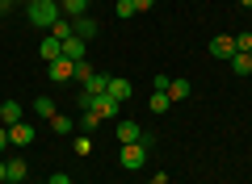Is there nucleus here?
Here are the masks:
<instances>
[{
    "mask_svg": "<svg viewBox=\"0 0 252 184\" xmlns=\"http://www.w3.org/2000/svg\"><path fill=\"white\" fill-rule=\"evenodd\" d=\"M114 134H118L122 147H126V142H143V126L130 122V117H118V122H114Z\"/></svg>",
    "mask_w": 252,
    "mask_h": 184,
    "instance_id": "4",
    "label": "nucleus"
},
{
    "mask_svg": "<svg viewBox=\"0 0 252 184\" xmlns=\"http://www.w3.org/2000/svg\"><path fill=\"white\" fill-rule=\"evenodd\" d=\"M231 71H235V76H252V54L235 51V54H231Z\"/></svg>",
    "mask_w": 252,
    "mask_h": 184,
    "instance_id": "16",
    "label": "nucleus"
},
{
    "mask_svg": "<svg viewBox=\"0 0 252 184\" xmlns=\"http://www.w3.org/2000/svg\"><path fill=\"white\" fill-rule=\"evenodd\" d=\"M147 151H152L147 142H126V147L118 151V163H122L126 172H139V167L147 163Z\"/></svg>",
    "mask_w": 252,
    "mask_h": 184,
    "instance_id": "2",
    "label": "nucleus"
},
{
    "mask_svg": "<svg viewBox=\"0 0 252 184\" xmlns=\"http://www.w3.org/2000/svg\"><path fill=\"white\" fill-rule=\"evenodd\" d=\"M0 126H4V122H0Z\"/></svg>",
    "mask_w": 252,
    "mask_h": 184,
    "instance_id": "35",
    "label": "nucleus"
},
{
    "mask_svg": "<svg viewBox=\"0 0 252 184\" xmlns=\"http://www.w3.org/2000/svg\"><path fill=\"white\" fill-rule=\"evenodd\" d=\"M72 147H76V155H89V151H93V134H80Z\"/></svg>",
    "mask_w": 252,
    "mask_h": 184,
    "instance_id": "24",
    "label": "nucleus"
},
{
    "mask_svg": "<svg viewBox=\"0 0 252 184\" xmlns=\"http://www.w3.org/2000/svg\"><path fill=\"white\" fill-rule=\"evenodd\" d=\"M130 4H135V13H147V9H152V0H130Z\"/></svg>",
    "mask_w": 252,
    "mask_h": 184,
    "instance_id": "29",
    "label": "nucleus"
},
{
    "mask_svg": "<svg viewBox=\"0 0 252 184\" xmlns=\"http://www.w3.org/2000/svg\"><path fill=\"white\" fill-rule=\"evenodd\" d=\"M55 4H63V0H55Z\"/></svg>",
    "mask_w": 252,
    "mask_h": 184,
    "instance_id": "34",
    "label": "nucleus"
},
{
    "mask_svg": "<svg viewBox=\"0 0 252 184\" xmlns=\"http://www.w3.org/2000/svg\"><path fill=\"white\" fill-rule=\"evenodd\" d=\"M93 113H97L101 122H118V117H122V101H114L109 92H101V97L93 101Z\"/></svg>",
    "mask_w": 252,
    "mask_h": 184,
    "instance_id": "3",
    "label": "nucleus"
},
{
    "mask_svg": "<svg viewBox=\"0 0 252 184\" xmlns=\"http://www.w3.org/2000/svg\"><path fill=\"white\" fill-rule=\"evenodd\" d=\"M51 130L59 134V138H67V134H76V122H72V117H63V113H55L51 117Z\"/></svg>",
    "mask_w": 252,
    "mask_h": 184,
    "instance_id": "15",
    "label": "nucleus"
},
{
    "mask_svg": "<svg viewBox=\"0 0 252 184\" xmlns=\"http://www.w3.org/2000/svg\"><path fill=\"white\" fill-rule=\"evenodd\" d=\"M38 54H42V59L46 63H51V59H63V42H59V38H42V46H38Z\"/></svg>",
    "mask_w": 252,
    "mask_h": 184,
    "instance_id": "10",
    "label": "nucleus"
},
{
    "mask_svg": "<svg viewBox=\"0 0 252 184\" xmlns=\"http://www.w3.org/2000/svg\"><path fill=\"white\" fill-rule=\"evenodd\" d=\"M34 113L51 122V117H55V101H51V97H38V101H34Z\"/></svg>",
    "mask_w": 252,
    "mask_h": 184,
    "instance_id": "20",
    "label": "nucleus"
},
{
    "mask_svg": "<svg viewBox=\"0 0 252 184\" xmlns=\"http://www.w3.org/2000/svg\"><path fill=\"white\" fill-rule=\"evenodd\" d=\"M46 76H51L55 84H67V79H76V59H51V63H46Z\"/></svg>",
    "mask_w": 252,
    "mask_h": 184,
    "instance_id": "5",
    "label": "nucleus"
},
{
    "mask_svg": "<svg viewBox=\"0 0 252 184\" xmlns=\"http://www.w3.org/2000/svg\"><path fill=\"white\" fill-rule=\"evenodd\" d=\"M72 34L80 38V42H93V38H97V21L84 13V17H76V21H72Z\"/></svg>",
    "mask_w": 252,
    "mask_h": 184,
    "instance_id": "6",
    "label": "nucleus"
},
{
    "mask_svg": "<svg viewBox=\"0 0 252 184\" xmlns=\"http://www.w3.org/2000/svg\"><path fill=\"white\" fill-rule=\"evenodd\" d=\"M34 184H46V180H34Z\"/></svg>",
    "mask_w": 252,
    "mask_h": 184,
    "instance_id": "33",
    "label": "nucleus"
},
{
    "mask_svg": "<svg viewBox=\"0 0 252 184\" xmlns=\"http://www.w3.org/2000/svg\"><path fill=\"white\" fill-rule=\"evenodd\" d=\"M114 101H130V79H118V76H109V88H105Z\"/></svg>",
    "mask_w": 252,
    "mask_h": 184,
    "instance_id": "13",
    "label": "nucleus"
},
{
    "mask_svg": "<svg viewBox=\"0 0 252 184\" xmlns=\"http://www.w3.org/2000/svg\"><path fill=\"white\" fill-rule=\"evenodd\" d=\"M59 17H63V13H59V4H55V0H30V4H26V21H30V26L51 29Z\"/></svg>",
    "mask_w": 252,
    "mask_h": 184,
    "instance_id": "1",
    "label": "nucleus"
},
{
    "mask_svg": "<svg viewBox=\"0 0 252 184\" xmlns=\"http://www.w3.org/2000/svg\"><path fill=\"white\" fill-rule=\"evenodd\" d=\"M240 4H244V9H252V0H240Z\"/></svg>",
    "mask_w": 252,
    "mask_h": 184,
    "instance_id": "32",
    "label": "nucleus"
},
{
    "mask_svg": "<svg viewBox=\"0 0 252 184\" xmlns=\"http://www.w3.org/2000/svg\"><path fill=\"white\" fill-rule=\"evenodd\" d=\"M84 54H89V42H80L76 34L63 42V59H84Z\"/></svg>",
    "mask_w": 252,
    "mask_h": 184,
    "instance_id": "12",
    "label": "nucleus"
},
{
    "mask_svg": "<svg viewBox=\"0 0 252 184\" xmlns=\"http://www.w3.org/2000/svg\"><path fill=\"white\" fill-rule=\"evenodd\" d=\"M46 184H72V176H67V172H55V176H51Z\"/></svg>",
    "mask_w": 252,
    "mask_h": 184,
    "instance_id": "27",
    "label": "nucleus"
},
{
    "mask_svg": "<svg viewBox=\"0 0 252 184\" xmlns=\"http://www.w3.org/2000/svg\"><path fill=\"white\" fill-rule=\"evenodd\" d=\"M105 88H109V76H105V71H93V79L84 84V92H93V97H101Z\"/></svg>",
    "mask_w": 252,
    "mask_h": 184,
    "instance_id": "17",
    "label": "nucleus"
},
{
    "mask_svg": "<svg viewBox=\"0 0 252 184\" xmlns=\"http://www.w3.org/2000/svg\"><path fill=\"white\" fill-rule=\"evenodd\" d=\"M0 122H4V126L26 122V117H21V105H17V101H4V105H0Z\"/></svg>",
    "mask_w": 252,
    "mask_h": 184,
    "instance_id": "14",
    "label": "nucleus"
},
{
    "mask_svg": "<svg viewBox=\"0 0 252 184\" xmlns=\"http://www.w3.org/2000/svg\"><path fill=\"white\" fill-rule=\"evenodd\" d=\"M118 17H135V4L130 0H118Z\"/></svg>",
    "mask_w": 252,
    "mask_h": 184,
    "instance_id": "26",
    "label": "nucleus"
},
{
    "mask_svg": "<svg viewBox=\"0 0 252 184\" xmlns=\"http://www.w3.org/2000/svg\"><path fill=\"white\" fill-rule=\"evenodd\" d=\"M9 4H13V0H0V17H4V13H9Z\"/></svg>",
    "mask_w": 252,
    "mask_h": 184,
    "instance_id": "30",
    "label": "nucleus"
},
{
    "mask_svg": "<svg viewBox=\"0 0 252 184\" xmlns=\"http://www.w3.org/2000/svg\"><path fill=\"white\" fill-rule=\"evenodd\" d=\"M4 147H13V142H9V126H0V151H4Z\"/></svg>",
    "mask_w": 252,
    "mask_h": 184,
    "instance_id": "28",
    "label": "nucleus"
},
{
    "mask_svg": "<svg viewBox=\"0 0 252 184\" xmlns=\"http://www.w3.org/2000/svg\"><path fill=\"white\" fill-rule=\"evenodd\" d=\"M0 184H4V159H0Z\"/></svg>",
    "mask_w": 252,
    "mask_h": 184,
    "instance_id": "31",
    "label": "nucleus"
},
{
    "mask_svg": "<svg viewBox=\"0 0 252 184\" xmlns=\"http://www.w3.org/2000/svg\"><path fill=\"white\" fill-rule=\"evenodd\" d=\"M185 97H193L189 79H172V84H168V101H185Z\"/></svg>",
    "mask_w": 252,
    "mask_h": 184,
    "instance_id": "18",
    "label": "nucleus"
},
{
    "mask_svg": "<svg viewBox=\"0 0 252 184\" xmlns=\"http://www.w3.org/2000/svg\"><path fill=\"white\" fill-rule=\"evenodd\" d=\"M210 54H215V59H231V54H235V38H231V34L210 38Z\"/></svg>",
    "mask_w": 252,
    "mask_h": 184,
    "instance_id": "7",
    "label": "nucleus"
},
{
    "mask_svg": "<svg viewBox=\"0 0 252 184\" xmlns=\"http://www.w3.org/2000/svg\"><path fill=\"white\" fill-rule=\"evenodd\" d=\"M9 142L13 147H30V142H34V126H26V122L9 126Z\"/></svg>",
    "mask_w": 252,
    "mask_h": 184,
    "instance_id": "8",
    "label": "nucleus"
},
{
    "mask_svg": "<svg viewBox=\"0 0 252 184\" xmlns=\"http://www.w3.org/2000/svg\"><path fill=\"white\" fill-rule=\"evenodd\" d=\"M147 105H152V113L160 117V113H168V105H172V101H168V92H152V101H147Z\"/></svg>",
    "mask_w": 252,
    "mask_h": 184,
    "instance_id": "19",
    "label": "nucleus"
},
{
    "mask_svg": "<svg viewBox=\"0 0 252 184\" xmlns=\"http://www.w3.org/2000/svg\"><path fill=\"white\" fill-rule=\"evenodd\" d=\"M51 34L59 38V42H67V38H72V21H67V17H59V21L51 26Z\"/></svg>",
    "mask_w": 252,
    "mask_h": 184,
    "instance_id": "21",
    "label": "nucleus"
},
{
    "mask_svg": "<svg viewBox=\"0 0 252 184\" xmlns=\"http://www.w3.org/2000/svg\"><path fill=\"white\" fill-rule=\"evenodd\" d=\"M59 13H63L67 21H76V17H84V13H89V0H63Z\"/></svg>",
    "mask_w": 252,
    "mask_h": 184,
    "instance_id": "11",
    "label": "nucleus"
},
{
    "mask_svg": "<svg viewBox=\"0 0 252 184\" xmlns=\"http://www.w3.org/2000/svg\"><path fill=\"white\" fill-rule=\"evenodd\" d=\"M235 51H244V54H252V34H235Z\"/></svg>",
    "mask_w": 252,
    "mask_h": 184,
    "instance_id": "25",
    "label": "nucleus"
},
{
    "mask_svg": "<svg viewBox=\"0 0 252 184\" xmlns=\"http://www.w3.org/2000/svg\"><path fill=\"white\" fill-rule=\"evenodd\" d=\"M4 184H26V159H9L4 163Z\"/></svg>",
    "mask_w": 252,
    "mask_h": 184,
    "instance_id": "9",
    "label": "nucleus"
},
{
    "mask_svg": "<svg viewBox=\"0 0 252 184\" xmlns=\"http://www.w3.org/2000/svg\"><path fill=\"white\" fill-rule=\"evenodd\" d=\"M97 122H101V117L93 113V109H84V117H80V122H76V130H84V134H93V130H97Z\"/></svg>",
    "mask_w": 252,
    "mask_h": 184,
    "instance_id": "22",
    "label": "nucleus"
},
{
    "mask_svg": "<svg viewBox=\"0 0 252 184\" xmlns=\"http://www.w3.org/2000/svg\"><path fill=\"white\" fill-rule=\"evenodd\" d=\"M76 79H80V84H89V79H93V67H89V59H76Z\"/></svg>",
    "mask_w": 252,
    "mask_h": 184,
    "instance_id": "23",
    "label": "nucleus"
}]
</instances>
